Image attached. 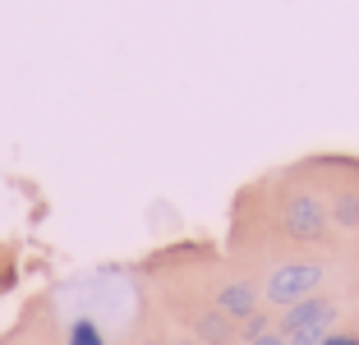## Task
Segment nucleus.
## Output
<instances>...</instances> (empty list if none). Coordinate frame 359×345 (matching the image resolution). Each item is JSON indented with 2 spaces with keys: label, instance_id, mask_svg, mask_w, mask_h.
<instances>
[{
  "label": "nucleus",
  "instance_id": "9b49d317",
  "mask_svg": "<svg viewBox=\"0 0 359 345\" xmlns=\"http://www.w3.org/2000/svg\"><path fill=\"white\" fill-rule=\"evenodd\" d=\"M166 345H198V341H166Z\"/></svg>",
  "mask_w": 359,
  "mask_h": 345
},
{
  "label": "nucleus",
  "instance_id": "6e6552de",
  "mask_svg": "<svg viewBox=\"0 0 359 345\" xmlns=\"http://www.w3.org/2000/svg\"><path fill=\"white\" fill-rule=\"evenodd\" d=\"M267 332H276V323H272V313H263V309L240 323V341H258V336H267Z\"/></svg>",
  "mask_w": 359,
  "mask_h": 345
},
{
  "label": "nucleus",
  "instance_id": "f257e3e1",
  "mask_svg": "<svg viewBox=\"0 0 359 345\" xmlns=\"http://www.w3.org/2000/svg\"><path fill=\"white\" fill-rule=\"evenodd\" d=\"M276 226H281V235L290 244H304V249H313V244L327 240V203L318 198L313 189H290L281 198V208H276Z\"/></svg>",
  "mask_w": 359,
  "mask_h": 345
},
{
  "label": "nucleus",
  "instance_id": "423d86ee",
  "mask_svg": "<svg viewBox=\"0 0 359 345\" xmlns=\"http://www.w3.org/2000/svg\"><path fill=\"white\" fill-rule=\"evenodd\" d=\"M327 221L341 230H359V194L355 189H341L337 198L327 203Z\"/></svg>",
  "mask_w": 359,
  "mask_h": 345
},
{
  "label": "nucleus",
  "instance_id": "7ed1b4c3",
  "mask_svg": "<svg viewBox=\"0 0 359 345\" xmlns=\"http://www.w3.org/2000/svg\"><path fill=\"white\" fill-rule=\"evenodd\" d=\"M337 299L332 295H309V299L290 304V309H281V318H276V332L290 336V332H309V327H337Z\"/></svg>",
  "mask_w": 359,
  "mask_h": 345
},
{
  "label": "nucleus",
  "instance_id": "39448f33",
  "mask_svg": "<svg viewBox=\"0 0 359 345\" xmlns=\"http://www.w3.org/2000/svg\"><path fill=\"white\" fill-rule=\"evenodd\" d=\"M194 341L198 345H235L240 341V327H235L222 309H203V313L194 318Z\"/></svg>",
  "mask_w": 359,
  "mask_h": 345
},
{
  "label": "nucleus",
  "instance_id": "f03ea898",
  "mask_svg": "<svg viewBox=\"0 0 359 345\" xmlns=\"http://www.w3.org/2000/svg\"><path fill=\"white\" fill-rule=\"evenodd\" d=\"M323 281H327V262H318V258L276 262L272 276L263 281V299L272 304V309H290V304L318 295V290H323Z\"/></svg>",
  "mask_w": 359,
  "mask_h": 345
},
{
  "label": "nucleus",
  "instance_id": "1a4fd4ad",
  "mask_svg": "<svg viewBox=\"0 0 359 345\" xmlns=\"http://www.w3.org/2000/svg\"><path fill=\"white\" fill-rule=\"evenodd\" d=\"M323 345H359V332H327Z\"/></svg>",
  "mask_w": 359,
  "mask_h": 345
},
{
  "label": "nucleus",
  "instance_id": "9d476101",
  "mask_svg": "<svg viewBox=\"0 0 359 345\" xmlns=\"http://www.w3.org/2000/svg\"><path fill=\"white\" fill-rule=\"evenodd\" d=\"M240 345H285V341H281V332H267V336H258V341H240Z\"/></svg>",
  "mask_w": 359,
  "mask_h": 345
},
{
  "label": "nucleus",
  "instance_id": "0eeeda50",
  "mask_svg": "<svg viewBox=\"0 0 359 345\" xmlns=\"http://www.w3.org/2000/svg\"><path fill=\"white\" fill-rule=\"evenodd\" d=\"M65 345H106V332L97 318H74L65 327Z\"/></svg>",
  "mask_w": 359,
  "mask_h": 345
},
{
  "label": "nucleus",
  "instance_id": "20e7f679",
  "mask_svg": "<svg viewBox=\"0 0 359 345\" xmlns=\"http://www.w3.org/2000/svg\"><path fill=\"white\" fill-rule=\"evenodd\" d=\"M212 309H222V313L240 327L244 318L258 313V285L254 281H226V285H217V304H212Z\"/></svg>",
  "mask_w": 359,
  "mask_h": 345
}]
</instances>
